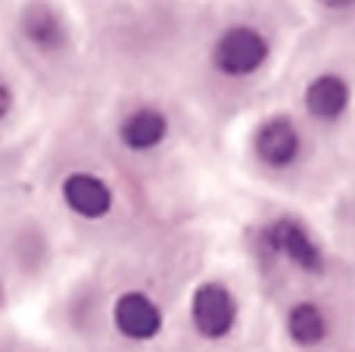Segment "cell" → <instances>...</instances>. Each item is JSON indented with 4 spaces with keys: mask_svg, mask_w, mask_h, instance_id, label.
Instances as JSON below:
<instances>
[{
    "mask_svg": "<svg viewBox=\"0 0 355 352\" xmlns=\"http://www.w3.org/2000/svg\"><path fill=\"white\" fill-rule=\"evenodd\" d=\"M190 318L206 340H221L231 334L234 322H237V303L225 284L209 281V284L196 287L193 299H190Z\"/></svg>",
    "mask_w": 355,
    "mask_h": 352,
    "instance_id": "obj_1",
    "label": "cell"
},
{
    "mask_svg": "<svg viewBox=\"0 0 355 352\" xmlns=\"http://www.w3.org/2000/svg\"><path fill=\"white\" fill-rule=\"evenodd\" d=\"M265 56H268L265 37L259 35L256 28L237 25V28H227L225 35L218 37L212 60L225 75H250L262 66Z\"/></svg>",
    "mask_w": 355,
    "mask_h": 352,
    "instance_id": "obj_2",
    "label": "cell"
},
{
    "mask_svg": "<svg viewBox=\"0 0 355 352\" xmlns=\"http://www.w3.org/2000/svg\"><path fill=\"white\" fill-rule=\"evenodd\" d=\"M112 324H116V331L125 340L147 343L162 331V312L147 293L128 290L112 306Z\"/></svg>",
    "mask_w": 355,
    "mask_h": 352,
    "instance_id": "obj_3",
    "label": "cell"
},
{
    "mask_svg": "<svg viewBox=\"0 0 355 352\" xmlns=\"http://www.w3.org/2000/svg\"><path fill=\"white\" fill-rule=\"evenodd\" d=\"M268 240L284 259H290L296 268H302V272L318 274L321 268H324V256H321L318 243H315L312 234H309L300 222H293V218H281V222L271 225Z\"/></svg>",
    "mask_w": 355,
    "mask_h": 352,
    "instance_id": "obj_4",
    "label": "cell"
},
{
    "mask_svg": "<svg viewBox=\"0 0 355 352\" xmlns=\"http://www.w3.org/2000/svg\"><path fill=\"white\" fill-rule=\"evenodd\" d=\"M62 200L81 218H103L112 209V191L103 178L91 172H75L62 181Z\"/></svg>",
    "mask_w": 355,
    "mask_h": 352,
    "instance_id": "obj_5",
    "label": "cell"
},
{
    "mask_svg": "<svg viewBox=\"0 0 355 352\" xmlns=\"http://www.w3.org/2000/svg\"><path fill=\"white\" fill-rule=\"evenodd\" d=\"M256 153L265 166L287 168L300 156V131L290 118H268L256 131Z\"/></svg>",
    "mask_w": 355,
    "mask_h": 352,
    "instance_id": "obj_6",
    "label": "cell"
},
{
    "mask_svg": "<svg viewBox=\"0 0 355 352\" xmlns=\"http://www.w3.org/2000/svg\"><path fill=\"white\" fill-rule=\"evenodd\" d=\"M346 106H349V85L343 78H337V75H318L306 87V109L315 118L334 122V118H340L346 112Z\"/></svg>",
    "mask_w": 355,
    "mask_h": 352,
    "instance_id": "obj_7",
    "label": "cell"
},
{
    "mask_svg": "<svg viewBox=\"0 0 355 352\" xmlns=\"http://www.w3.org/2000/svg\"><path fill=\"white\" fill-rule=\"evenodd\" d=\"M122 143L135 153H147V150L159 147L168 134V122L159 109H137L122 122Z\"/></svg>",
    "mask_w": 355,
    "mask_h": 352,
    "instance_id": "obj_8",
    "label": "cell"
},
{
    "mask_svg": "<svg viewBox=\"0 0 355 352\" xmlns=\"http://www.w3.org/2000/svg\"><path fill=\"white\" fill-rule=\"evenodd\" d=\"M287 334L293 343L312 349L318 343H324L327 337V315L315 303H300L290 309L287 315Z\"/></svg>",
    "mask_w": 355,
    "mask_h": 352,
    "instance_id": "obj_9",
    "label": "cell"
},
{
    "mask_svg": "<svg viewBox=\"0 0 355 352\" xmlns=\"http://www.w3.org/2000/svg\"><path fill=\"white\" fill-rule=\"evenodd\" d=\"M25 35H28L31 41H37L41 47H53V44L62 41V25L50 10L37 6V10L25 12Z\"/></svg>",
    "mask_w": 355,
    "mask_h": 352,
    "instance_id": "obj_10",
    "label": "cell"
},
{
    "mask_svg": "<svg viewBox=\"0 0 355 352\" xmlns=\"http://www.w3.org/2000/svg\"><path fill=\"white\" fill-rule=\"evenodd\" d=\"M10 109H12V94H10V87H6V81L0 78V118H3Z\"/></svg>",
    "mask_w": 355,
    "mask_h": 352,
    "instance_id": "obj_11",
    "label": "cell"
},
{
    "mask_svg": "<svg viewBox=\"0 0 355 352\" xmlns=\"http://www.w3.org/2000/svg\"><path fill=\"white\" fill-rule=\"evenodd\" d=\"M327 6H334V10H343V6H352L355 0H324Z\"/></svg>",
    "mask_w": 355,
    "mask_h": 352,
    "instance_id": "obj_12",
    "label": "cell"
}]
</instances>
